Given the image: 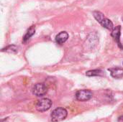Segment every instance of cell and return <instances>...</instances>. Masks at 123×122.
I'll return each mask as SVG.
<instances>
[{
  "label": "cell",
  "mask_w": 123,
  "mask_h": 122,
  "mask_svg": "<svg viewBox=\"0 0 123 122\" xmlns=\"http://www.w3.org/2000/svg\"><path fill=\"white\" fill-rule=\"evenodd\" d=\"M120 34H121V27L120 25L114 27V29H112V33H111V36L114 38V40L117 42L119 47L120 48H123V46L121 45V43L120 42Z\"/></svg>",
  "instance_id": "obj_6"
},
{
  "label": "cell",
  "mask_w": 123,
  "mask_h": 122,
  "mask_svg": "<svg viewBox=\"0 0 123 122\" xmlns=\"http://www.w3.org/2000/svg\"><path fill=\"white\" fill-rule=\"evenodd\" d=\"M67 116H68V112L66 109L64 108H61V107L56 108L52 111L50 114L51 121L53 122H58L63 121L67 117Z\"/></svg>",
  "instance_id": "obj_2"
},
{
  "label": "cell",
  "mask_w": 123,
  "mask_h": 122,
  "mask_svg": "<svg viewBox=\"0 0 123 122\" xmlns=\"http://www.w3.org/2000/svg\"><path fill=\"white\" fill-rule=\"evenodd\" d=\"M1 51H2V52L6 51V52H7L16 53V52H17V51H18V47H17V46H15V45H12L7 46L6 47H5V48L2 49V50H1Z\"/></svg>",
  "instance_id": "obj_11"
},
{
  "label": "cell",
  "mask_w": 123,
  "mask_h": 122,
  "mask_svg": "<svg viewBox=\"0 0 123 122\" xmlns=\"http://www.w3.org/2000/svg\"><path fill=\"white\" fill-rule=\"evenodd\" d=\"M52 106V101L49 99H42L38 101V102L36 104V109L38 111L44 112L50 109Z\"/></svg>",
  "instance_id": "obj_3"
},
{
  "label": "cell",
  "mask_w": 123,
  "mask_h": 122,
  "mask_svg": "<svg viewBox=\"0 0 123 122\" xmlns=\"http://www.w3.org/2000/svg\"><path fill=\"white\" fill-rule=\"evenodd\" d=\"M109 71L111 73L112 77L114 78H121L123 77V69L120 68H110L109 69Z\"/></svg>",
  "instance_id": "obj_7"
},
{
  "label": "cell",
  "mask_w": 123,
  "mask_h": 122,
  "mask_svg": "<svg viewBox=\"0 0 123 122\" xmlns=\"http://www.w3.org/2000/svg\"><path fill=\"white\" fill-rule=\"evenodd\" d=\"M103 73V71L101 70H89L86 73V76H102Z\"/></svg>",
  "instance_id": "obj_10"
},
{
  "label": "cell",
  "mask_w": 123,
  "mask_h": 122,
  "mask_svg": "<svg viewBox=\"0 0 123 122\" xmlns=\"http://www.w3.org/2000/svg\"><path fill=\"white\" fill-rule=\"evenodd\" d=\"M93 96V93L90 90H79L76 93V99L79 101H86L90 100Z\"/></svg>",
  "instance_id": "obj_4"
},
{
  "label": "cell",
  "mask_w": 123,
  "mask_h": 122,
  "mask_svg": "<svg viewBox=\"0 0 123 122\" xmlns=\"http://www.w3.org/2000/svg\"><path fill=\"white\" fill-rule=\"evenodd\" d=\"M68 34L66 32L63 31L61 32L59 34H58V35L55 37V42L59 45H62L68 40Z\"/></svg>",
  "instance_id": "obj_8"
},
{
  "label": "cell",
  "mask_w": 123,
  "mask_h": 122,
  "mask_svg": "<svg viewBox=\"0 0 123 122\" xmlns=\"http://www.w3.org/2000/svg\"><path fill=\"white\" fill-rule=\"evenodd\" d=\"M118 122H123V116H120V117L118 119Z\"/></svg>",
  "instance_id": "obj_12"
},
{
  "label": "cell",
  "mask_w": 123,
  "mask_h": 122,
  "mask_svg": "<svg viewBox=\"0 0 123 122\" xmlns=\"http://www.w3.org/2000/svg\"><path fill=\"white\" fill-rule=\"evenodd\" d=\"M48 88L44 83H37L32 88V93L36 96H43L46 94Z\"/></svg>",
  "instance_id": "obj_5"
},
{
  "label": "cell",
  "mask_w": 123,
  "mask_h": 122,
  "mask_svg": "<svg viewBox=\"0 0 123 122\" xmlns=\"http://www.w3.org/2000/svg\"><path fill=\"white\" fill-rule=\"evenodd\" d=\"M93 16L96 19V20L105 28L110 29V30H112L114 29V24L112 23V22L111 20H110L109 19H107L104 14H102L100 12H93Z\"/></svg>",
  "instance_id": "obj_1"
},
{
  "label": "cell",
  "mask_w": 123,
  "mask_h": 122,
  "mask_svg": "<svg viewBox=\"0 0 123 122\" xmlns=\"http://www.w3.org/2000/svg\"><path fill=\"white\" fill-rule=\"evenodd\" d=\"M35 32V26H31L30 27V29L27 30V33L25 34V35L23 37V42H26Z\"/></svg>",
  "instance_id": "obj_9"
}]
</instances>
